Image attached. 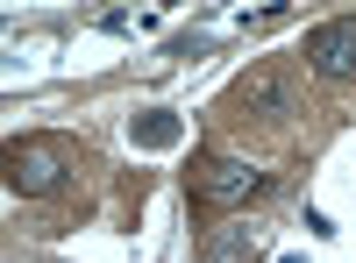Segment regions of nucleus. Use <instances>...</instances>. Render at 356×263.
Listing matches in <instances>:
<instances>
[{
    "label": "nucleus",
    "instance_id": "nucleus-1",
    "mask_svg": "<svg viewBox=\"0 0 356 263\" xmlns=\"http://www.w3.org/2000/svg\"><path fill=\"white\" fill-rule=\"evenodd\" d=\"M72 178V150L57 135H29V142H8V192L15 199H43Z\"/></svg>",
    "mask_w": 356,
    "mask_h": 263
},
{
    "label": "nucleus",
    "instance_id": "nucleus-2",
    "mask_svg": "<svg viewBox=\"0 0 356 263\" xmlns=\"http://www.w3.org/2000/svg\"><path fill=\"white\" fill-rule=\"evenodd\" d=\"M264 185H271V171H257L250 157H207L193 192H200V207H207V214H235V207H250Z\"/></svg>",
    "mask_w": 356,
    "mask_h": 263
},
{
    "label": "nucleus",
    "instance_id": "nucleus-3",
    "mask_svg": "<svg viewBox=\"0 0 356 263\" xmlns=\"http://www.w3.org/2000/svg\"><path fill=\"white\" fill-rule=\"evenodd\" d=\"M307 65H314L321 78H356V22H349V15L307 28Z\"/></svg>",
    "mask_w": 356,
    "mask_h": 263
},
{
    "label": "nucleus",
    "instance_id": "nucleus-4",
    "mask_svg": "<svg viewBox=\"0 0 356 263\" xmlns=\"http://www.w3.org/2000/svg\"><path fill=\"white\" fill-rule=\"evenodd\" d=\"M129 142H136V150H178V142H186V121L164 114V107H150V114L129 121Z\"/></svg>",
    "mask_w": 356,
    "mask_h": 263
},
{
    "label": "nucleus",
    "instance_id": "nucleus-5",
    "mask_svg": "<svg viewBox=\"0 0 356 263\" xmlns=\"http://www.w3.org/2000/svg\"><path fill=\"white\" fill-rule=\"evenodd\" d=\"M200 263H250V228H221V235H207Z\"/></svg>",
    "mask_w": 356,
    "mask_h": 263
},
{
    "label": "nucleus",
    "instance_id": "nucleus-6",
    "mask_svg": "<svg viewBox=\"0 0 356 263\" xmlns=\"http://www.w3.org/2000/svg\"><path fill=\"white\" fill-rule=\"evenodd\" d=\"M243 107H271V114H285V93H278V78H271V71L243 78Z\"/></svg>",
    "mask_w": 356,
    "mask_h": 263
},
{
    "label": "nucleus",
    "instance_id": "nucleus-7",
    "mask_svg": "<svg viewBox=\"0 0 356 263\" xmlns=\"http://www.w3.org/2000/svg\"><path fill=\"white\" fill-rule=\"evenodd\" d=\"M50 50H57V36H29V43H15L22 65H36V57H50ZM22 65H15V71H22Z\"/></svg>",
    "mask_w": 356,
    "mask_h": 263
}]
</instances>
